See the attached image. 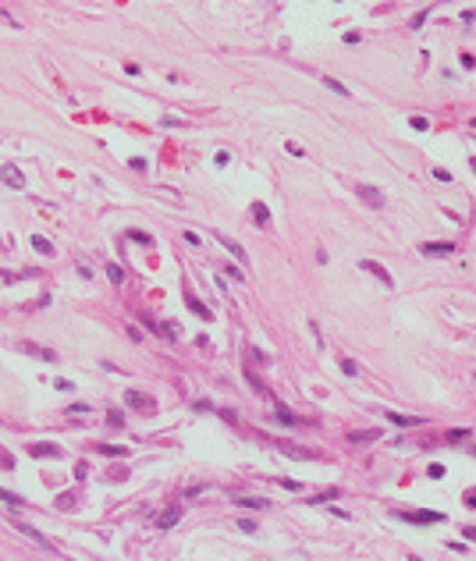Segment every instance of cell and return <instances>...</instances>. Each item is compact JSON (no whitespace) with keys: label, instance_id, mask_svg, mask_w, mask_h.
Segmentation results:
<instances>
[{"label":"cell","instance_id":"obj_1","mask_svg":"<svg viewBox=\"0 0 476 561\" xmlns=\"http://www.w3.org/2000/svg\"><path fill=\"white\" fill-rule=\"evenodd\" d=\"M14 529H18V533H25L32 543H39V547H50V551H57V543H53L50 536H43L36 526H28V522H22V519H14Z\"/></svg>","mask_w":476,"mask_h":561},{"label":"cell","instance_id":"obj_2","mask_svg":"<svg viewBox=\"0 0 476 561\" xmlns=\"http://www.w3.org/2000/svg\"><path fill=\"white\" fill-rule=\"evenodd\" d=\"M18 352L32 355V359H43V362H57V352H50V348H43L36 341H18Z\"/></svg>","mask_w":476,"mask_h":561},{"label":"cell","instance_id":"obj_3","mask_svg":"<svg viewBox=\"0 0 476 561\" xmlns=\"http://www.w3.org/2000/svg\"><path fill=\"white\" fill-rule=\"evenodd\" d=\"M213 238H217V241H220V245H224V249H228L231 256H235V260H238V263H242V267L249 263V256H245V249H242V245H238V241H235V238H228L224 231H213Z\"/></svg>","mask_w":476,"mask_h":561},{"label":"cell","instance_id":"obj_4","mask_svg":"<svg viewBox=\"0 0 476 561\" xmlns=\"http://www.w3.org/2000/svg\"><path fill=\"white\" fill-rule=\"evenodd\" d=\"M0 178H4L14 192H25V174L14 167V163H4V167H0Z\"/></svg>","mask_w":476,"mask_h":561},{"label":"cell","instance_id":"obj_5","mask_svg":"<svg viewBox=\"0 0 476 561\" xmlns=\"http://www.w3.org/2000/svg\"><path fill=\"white\" fill-rule=\"evenodd\" d=\"M395 519H409V522H444L441 511H395Z\"/></svg>","mask_w":476,"mask_h":561},{"label":"cell","instance_id":"obj_6","mask_svg":"<svg viewBox=\"0 0 476 561\" xmlns=\"http://www.w3.org/2000/svg\"><path fill=\"white\" fill-rule=\"evenodd\" d=\"M182 511H185L182 505H171V508H163V511L157 515V522H153V526H157V529H171L178 519H182Z\"/></svg>","mask_w":476,"mask_h":561},{"label":"cell","instance_id":"obj_7","mask_svg":"<svg viewBox=\"0 0 476 561\" xmlns=\"http://www.w3.org/2000/svg\"><path fill=\"white\" fill-rule=\"evenodd\" d=\"M355 195H359L366 206H384V195H380V188H373V185H355Z\"/></svg>","mask_w":476,"mask_h":561},{"label":"cell","instance_id":"obj_8","mask_svg":"<svg viewBox=\"0 0 476 561\" xmlns=\"http://www.w3.org/2000/svg\"><path fill=\"white\" fill-rule=\"evenodd\" d=\"M420 252H423V256H451L455 245H451V241H423Z\"/></svg>","mask_w":476,"mask_h":561},{"label":"cell","instance_id":"obj_9","mask_svg":"<svg viewBox=\"0 0 476 561\" xmlns=\"http://www.w3.org/2000/svg\"><path fill=\"white\" fill-rule=\"evenodd\" d=\"M359 267H363V270H370V274H373V277H380V284H388V288L395 284V281H391V274H388V267H380L377 260H363Z\"/></svg>","mask_w":476,"mask_h":561},{"label":"cell","instance_id":"obj_10","mask_svg":"<svg viewBox=\"0 0 476 561\" xmlns=\"http://www.w3.org/2000/svg\"><path fill=\"white\" fill-rule=\"evenodd\" d=\"M28 454H32V458H61V448L43 441V444H32V448H28Z\"/></svg>","mask_w":476,"mask_h":561},{"label":"cell","instance_id":"obj_11","mask_svg":"<svg viewBox=\"0 0 476 561\" xmlns=\"http://www.w3.org/2000/svg\"><path fill=\"white\" fill-rule=\"evenodd\" d=\"M274 423H285V427H299L302 419L295 416V412H288V408H285V405L277 401V408H274Z\"/></svg>","mask_w":476,"mask_h":561},{"label":"cell","instance_id":"obj_12","mask_svg":"<svg viewBox=\"0 0 476 561\" xmlns=\"http://www.w3.org/2000/svg\"><path fill=\"white\" fill-rule=\"evenodd\" d=\"M384 419H391L395 427H401V430H405V427H420V423H423V416H398V412H384Z\"/></svg>","mask_w":476,"mask_h":561},{"label":"cell","instance_id":"obj_13","mask_svg":"<svg viewBox=\"0 0 476 561\" xmlns=\"http://www.w3.org/2000/svg\"><path fill=\"white\" fill-rule=\"evenodd\" d=\"M281 448V454H288V458H302V462H313L317 454L313 451H302V448H295V444H277Z\"/></svg>","mask_w":476,"mask_h":561},{"label":"cell","instance_id":"obj_14","mask_svg":"<svg viewBox=\"0 0 476 561\" xmlns=\"http://www.w3.org/2000/svg\"><path fill=\"white\" fill-rule=\"evenodd\" d=\"M125 401L132 408H153V398H146V394H139V391H125Z\"/></svg>","mask_w":476,"mask_h":561},{"label":"cell","instance_id":"obj_15","mask_svg":"<svg viewBox=\"0 0 476 561\" xmlns=\"http://www.w3.org/2000/svg\"><path fill=\"white\" fill-rule=\"evenodd\" d=\"M235 505H242V508H249V511H263L270 501H263V497H242V494H238V497H235Z\"/></svg>","mask_w":476,"mask_h":561},{"label":"cell","instance_id":"obj_16","mask_svg":"<svg viewBox=\"0 0 476 561\" xmlns=\"http://www.w3.org/2000/svg\"><path fill=\"white\" fill-rule=\"evenodd\" d=\"M377 437H380V430H352L348 441L352 444H370V441H377Z\"/></svg>","mask_w":476,"mask_h":561},{"label":"cell","instance_id":"obj_17","mask_svg":"<svg viewBox=\"0 0 476 561\" xmlns=\"http://www.w3.org/2000/svg\"><path fill=\"white\" fill-rule=\"evenodd\" d=\"M252 217H256L260 227H266V224H270V210H266L263 203H252Z\"/></svg>","mask_w":476,"mask_h":561},{"label":"cell","instance_id":"obj_18","mask_svg":"<svg viewBox=\"0 0 476 561\" xmlns=\"http://www.w3.org/2000/svg\"><path fill=\"white\" fill-rule=\"evenodd\" d=\"M469 437H473V430L466 427V430H448V433H444V441H448V444H462V441H469Z\"/></svg>","mask_w":476,"mask_h":561},{"label":"cell","instance_id":"obj_19","mask_svg":"<svg viewBox=\"0 0 476 561\" xmlns=\"http://www.w3.org/2000/svg\"><path fill=\"white\" fill-rule=\"evenodd\" d=\"M338 497H341V490H338V487H331V490L317 494V497H309V505H327V501H338Z\"/></svg>","mask_w":476,"mask_h":561},{"label":"cell","instance_id":"obj_20","mask_svg":"<svg viewBox=\"0 0 476 561\" xmlns=\"http://www.w3.org/2000/svg\"><path fill=\"white\" fill-rule=\"evenodd\" d=\"M185 298H188V306H192V313H196V316H203V320L210 316V309H206V306H203V302H199L196 295H192V292H185Z\"/></svg>","mask_w":476,"mask_h":561},{"label":"cell","instance_id":"obj_21","mask_svg":"<svg viewBox=\"0 0 476 561\" xmlns=\"http://www.w3.org/2000/svg\"><path fill=\"white\" fill-rule=\"evenodd\" d=\"M128 448H121V444H100V454H107V458H121Z\"/></svg>","mask_w":476,"mask_h":561},{"label":"cell","instance_id":"obj_22","mask_svg":"<svg viewBox=\"0 0 476 561\" xmlns=\"http://www.w3.org/2000/svg\"><path fill=\"white\" fill-rule=\"evenodd\" d=\"M107 277H110V284H125V270L117 263H107Z\"/></svg>","mask_w":476,"mask_h":561},{"label":"cell","instance_id":"obj_23","mask_svg":"<svg viewBox=\"0 0 476 561\" xmlns=\"http://www.w3.org/2000/svg\"><path fill=\"white\" fill-rule=\"evenodd\" d=\"M323 85H327V89H331V93H338V96H352V93H348V89H345V85H341L338 79H327V75H323Z\"/></svg>","mask_w":476,"mask_h":561},{"label":"cell","instance_id":"obj_24","mask_svg":"<svg viewBox=\"0 0 476 561\" xmlns=\"http://www.w3.org/2000/svg\"><path fill=\"white\" fill-rule=\"evenodd\" d=\"M32 249H39L43 256H53V245H50L47 238H39V235H32Z\"/></svg>","mask_w":476,"mask_h":561},{"label":"cell","instance_id":"obj_25","mask_svg":"<svg viewBox=\"0 0 476 561\" xmlns=\"http://www.w3.org/2000/svg\"><path fill=\"white\" fill-rule=\"evenodd\" d=\"M0 501L11 505V508H22V497H18V494H11V490H4V487H0Z\"/></svg>","mask_w":476,"mask_h":561},{"label":"cell","instance_id":"obj_26","mask_svg":"<svg viewBox=\"0 0 476 561\" xmlns=\"http://www.w3.org/2000/svg\"><path fill=\"white\" fill-rule=\"evenodd\" d=\"M249 359L256 362V366H270V355H263L260 348H249Z\"/></svg>","mask_w":476,"mask_h":561},{"label":"cell","instance_id":"obj_27","mask_svg":"<svg viewBox=\"0 0 476 561\" xmlns=\"http://www.w3.org/2000/svg\"><path fill=\"white\" fill-rule=\"evenodd\" d=\"M128 238H132V241H139V245H153V238L146 235V231H128Z\"/></svg>","mask_w":476,"mask_h":561},{"label":"cell","instance_id":"obj_28","mask_svg":"<svg viewBox=\"0 0 476 561\" xmlns=\"http://www.w3.org/2000/svg\"><path fill=\"white\" fill-rule=\"evenodd\" d=\"M160 125L163 128H185V121L182 117H160Z\"/></svg>","mask_w":476,"mask_h":561},{"label":"cell","instance_id":"obj_29","mask_svg":"<svg viewBox=\"0 0 476 561\" xmlns=\"http://www.w3.org/2000/svg\"><path fill=\"white\" fill-rule=\"evenodd\" d=\"M107 423H110L114 430H121V427H125V416H121V412H110V416H107Z\"/></svg>","mask_w":476,"mask_h":561},{"label":"cell","instance_id":"obj_30","mask_svg":"<svg viewBox=\"0 0 476 561\" xmlns=\"http://www.w3.org/2000/svg\"><path fill=\"white\" fill-rule=\"evenodd\" d=\"M238 529H242V533H256V522L252 519H238Z\"/></svg>","mask_w":476,"mask_h":561},{"label":"cell","instance_id":"obj_31","mask_svg":"<svg viewBox=\"0 0 476 561\" xmlns=\"http://www.w3.org/2000/svg\"><path fill=\"white\" fill-rule=\"evenodd\" d=\"M128 167H132V171H146V160H142V157H132Z\"/></svg>","mask_w":476,"mask_h":561},{"label":"cell","instance_id":"obj_32","mask_svg":"<svg viewBox=\"0 0 476 561\" xmlns=\"http://www.w3.org/2000/svg\"><path fill=\"white\" fill-rule=\"evenodd\" d=\"M196 412H213V401H206V398H199V401H196Z\"/></svg>","mask_w":476,"mask_h":561},{"label":"cell","instance_id":"obj_33","mask_svg":"<svg viewBox=\"0 0 476 561\" xmlns=\"http://www.w3.org/2000/svg\"><path fill=\"white\" fill-rule=\"evenodd\" d=\"M412 128H420V132H426L430 125H426V117H412Z\"/></svg>","mask_w":476,"mask_h":561},{"label":"cell","instance_id":"obj_34","mask_svg":"<svg viewBox=\"0 0 476 561\" xmlns=\"http://www.w3.org/2000/svg\"><path fill=\"white\" fill-rule=\"evenodd\" d=\"M85 473H89V465H85V462H79V465H75V476H79V480H85Z\"/></svg>","mask_w":476,"mask_h":561},{"label":"cell","instance_id":"obj_35","mask_svg":"<svg viewBox=\"0 0 476 561\" xmlns=\"http://www.w3.org/2000/svg\"><path fill=\"white\" fill-rule=\"evenodd\" d=\"M462 533H466L469 540H476V526H466V529H462Z\"/></svg>","mask_w":476,"mask_h":561},{"label":"cell","instance_id":"obj_36","mask_svg":"<svg viewBox=\"0 0 476 561\" xmlns=\"http://www.w3.org/2000/svg\"><path fill=\"white\" fill-rule=\"evenodd\" d=\"M469 163H473V171H476V157H473V160H469Z\"/></svg>","mask_w":476,"mask_h":561}]
</instances>
